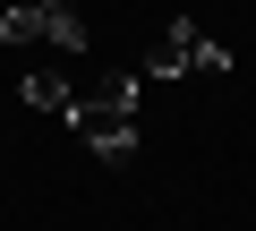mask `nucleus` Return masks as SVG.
I'll return each mask as SVG.
<instances>
[{"mask_svg": "<svg viewBox=\"0 0 256 231\" xmlns=\"http://www.w3.org/2000/svg\"><path fill=\"white\" fill-rule=\"evenodd\" d=\"M196 69H205V77H230L239 60H230V43H214L196 18H171V26L154 35V52H146V69H137V77L171 86V77H196Z\"/></svg>", "mask_w": 256, "mask_h": 231, "instance_id": "obj_1", "label": "nucleus"}, {"mask_svg": "<svg viewBox=\"0 0 256 231\" xmlns=\"http://www.w3.org/2000/svg\"><path fill=\"white\" fill-rule=\"evenodd\" d=\"M68 129L102 154V163H137V111H120V103H68Z\"/></svg>", "mask_w": 256, "mask_h": 231, "instance_id": "obj_2", "label": "nucleus"}, {"mask_svg": "<svg viewBox=\"0 0 256 231\" xmlns=\"http://www.w3.org/2000/svg\"><path fill=\"white\" fill-rule=\"evenodd\" d=\"M34 9H43V43L86 52V18H77V0H34Z\"/></svg>", "mask_w": 256, "mask_h": 231, "instance_id": "obj_3", "label": "nucleus"}, {"mask_svg": "<svg viewBox=\"0 0 256 231\" xmlns=\"http://www.w3.org/2000/svg\"><path fill=\"white\" fill-rule=\"evenodd\" d=\"M18 94H26L34 111H52V120H68V103H77V86H68V77H52V69H34Z\"/></svg>", "mask_w": 256, "mask_h": 231, "instance_id": "obj_4", "label": "nucleus"}, {"mask_svg": "<svg viewBox=\"0 0 256 231\" xmlns=\"http://www.w3.org/2000/svg\"><path fill=\"white\" fill-rule=\"evenodd\" d=\"M0 43H9V52L43 43V9H34V0H9V9H0Z\"/></svg>", "mask_w": 256, "mask_h": 231, "instance_id": "obj_5", "label": "nucleus"}]
</instances>
